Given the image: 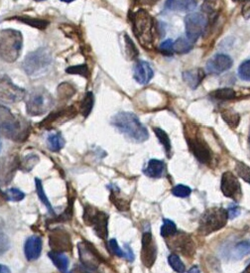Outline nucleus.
Returning <instances> with one entry per match:
<instances>
[{
    "mask_svg": "<svg viewBox=\"0 0 250 273\" xmlns=\"http://www.w3.org/2000/svg\"><path fill=\"white\" fill-rule=\"evenodd\" d=\"M111 125L130 140L140 143L149 138V133L139 120V118L132 112L121 111L115 114L111 119Z\"/></svg>",
    "mask_w": 250,
    "mask_h": 273,
    "instance_id": "obj_1",
    "label": "nucleus"
},
{
    "mask_svg": "<svg viewBox=\"0 0 250 273\" xmlns=\"http://www.w3.org/2000/svg\"><path fill=\"white\" fill-rule=\"evenodd\" d=\"M158 0H136V2L138 4H141V5H152L154 3H156Z\"/></svg>",
    "mask_w": 250,
    "mask_h": 273,
    "instance_id": "obj_51",
    "label": "nucleus"
},
{
    "mask_svg": "<svg viewBox=\"0 0 250 273\" xmlns=\"http://www.w3.org/2000/svg\"><path fill=\"white\" fill-rule=\"evenodd\" d=\"M108 189L110 190V196L109 200L115 206V208L120 212H127L130 209V203L129 201L119 196V189L116 186H108Z\"/></svg>",
    "mask_w": 250,
    "mask_h": 273,
    "instance_id": "obj_24",
    "label": "nucleus"
},
{
    "mask_svg": "<svg viewBox=\"0 0 250 273\" xmlns=\"http://www.w3.org/2000/svg\"><path fill=\"white\" fill-rule=\"evenodd\" d=\"M107 247H108V251L115 256H118V257H124V252L119 247L117 241L112 238L110 239L108 242H107Z\"/></svg>",
    "mask_w": 250,
    "mask_h": 273,
    "instance_id": "obj_43",
    "label": "nucleus"
},
{
    "mask_svg": "<svg viewBox=\"0 0 250 273\" xmlns=\"http://www.w3.org/2000/svg\"><path fill=\"white\" fill-rule=\"evenodd\" d=\"M78 250L82 266L89 273H98V267L104 259L96 249L89 241H81L78 243Z\"/></svg>",
    "mask_w": 250,
    "mask_h": 273,
    "instance_id": "obj_9",
    "label": "nucleus"
},
{
    "mask_svg": "<svg viewBox=\"0 0 250 273\" xmlns=\"http://www.w3.org/2000/svg\"><path fill=\"white\" fill-rule=\"evenodd\" d=\"M178 233L176 224L168 218L163 219V225L161 228V236L165 238L172 237Z\"/></svg>",
    "mask_w": 250,
    "mask_h": 273,
    "instance_id": "obj_31",
    "label": "nucleus"
},
{
    "mask_svg": "<svg viewBox=\"0 0 250 273\" xmlns=\"http://www.w3.org/2000/svg\"><path fill=\"white\" fill-rule=\"evenodd\" d=\"M133 77L139 85H147L153 79L154 72L147 62L138 61L133 68Z\"/></svg>",
    "mask_w": 250,
    "mask_h": 273,
    "instance_id": "obj_19",
    "label": "nucleus"
},
{
    "mask_svg": "<svg viewBox=\"0 0 250 273\" xmlns=\"http://www.w3.org/2000/svg\"><path fill=\"white\" fill-rule=\"evenodd\" d=\"M187 141L189 148L201 163L206 165L212 163L213 161L212 149L202 136L194 134L193 136L187 137Z\"/></svg>",
    "mask_w": 250,
    "mask_h": 273,
    "instance_id": "obj_13",
    "label": "nucleus"
},
{
    "mask_svg": "<svg viewBox=\"0 0 250 273\" xmlns=\"http://www.w3.org/2000/svg\"><path fill=\"white\" fill-rule=\"evenodd\" d=\"M165 170H166V166L163 161L157 160V159H152L143 169V173L149 178L157 179V178H161L165 174Z\"/></svg>",
    "mask_w": 250,
    "mask_h": 273,
    "instance_id": "obj_23",
    "label": "nucleus"
},
{
    "mask_svg": "<svg viewBox=\"0 0 250 273\" xmlns=\"http://www.w3.org/2000/svg\"><path fill=\"white\" fill-rule=\"evenodd\" d=\"M74 195H71L70 197H69V202H68V207H67V209L64 211V213L61 215V216H59L58 218H55V219H53L52 221H62V222H64V221H68V220H70L71 218V216H72V210H73V202H74Z\"/></svg>",
    "mask_w": 250,
    "mask_h": 273,
    "instance_id": "obj_37",
    "label": "nucleus"
},
{
    "mask_svg": "<svg viewBox=\"0 0 250 273\" xmlns=\"http://www.w3.org/2000/svg\"><path fill=\"white\" fill-rule=\"evenodd\" d=\"M26 97V92L16 86L9 77L0 76V102L6 104L19 103Z\"/></svg>",
    "mask_w": 250,
    "mask_h": 273,
    "instance_id": "obj_10",
    "label": "nucleus"
},
{
    "mask_svg": "<svg viewBox=\"0 0 250 273\" xmlns=\"http://www.w3.org/2000/svg\"><path fill=\"white\" fill-rule=\"evenodd\" d=\"M1 147H2V144H1V140H0V151H1Z\"/></svg>",
    "mask_w": 250,
    "mask_h": 273,
    "instance_id": "obj_56",
    "label": "nucleus"
},
{
    "mask_svg": "<svg viewBox=\"0 0 250 273\" xmlns=\"http://www.w3.org/2000/svg\"><path fill=\"white\" fill-rule=\"evenodd\" d=\"M141 245L142 247L140 255L142 263L147 268H150L153 266L157 258V245L154 242V239L150 231L143 233Z\"/></svg>",
    "mask_w": 250,
    "mask_h": 273,
    "instance_id": "obj_15",
    "label": "nucleus"
},
{
    "mask_svg": "<svg viewBox=\"0 0 250 273\" xmlns=\"http://www.w3.org/2000/svg\"><path fill=\"white\" fill-rule=\"evenodd\" d=\"M238 76L242 81L250 82V60L244 61L238 68Z\"/></svg>",
    "mask_w": 250,
    "mask_h": 273,
    "instance_id": "obj_41",
    "label": "nucleus"
},
{
    "mask_svg": "<svg viewBox=\"0 0 250 273\" xmlns=\"http://www.w3.org/2000/svg\"><path fill=\"white\" fill-rule=\"evenodd\" d=\"M36 1H42V0H36Z\"/></svg>",
    "mask_w": 250,
    "mask_h": 273,
    "instance_id": "obj_57",
    "label": "nucleus"
},
{
    "mask_svg": "<svg viewBox=\"0 0 250 273\" xmlns=\"http://www.w3.org/2000/svg\"><path fill=\"white\" fill-rule=\"evenodd\" d=\"M242 14H243V17H245L246 19H248L250 17V2L248 4H245L243 6V10H242Z\"/></svg>",
    "mask_w": 250,
    "mask_h": 273,
    "instance_id": "obj_50",
    "label": "nucleus"
},
{
    "mask_svg": "<svg viewBox=\"0 0 250 273\" xmlns=\"http://www.w3.org/2000/svg\"><path fill=\"white\" fill-rule=\"evenodd\" d=\"M220 189L226 197L235 202H238L242 198V190L240 183L232 172L228 171L222 174Z\"/></svg>",
    "mask_w": 250,
    "mask_h": 273,
    "instance_id": "obj_14",
    "label": "nucleus"
},
{
    "mask_svg": "<svg viewBox=\"0 0 250 273\" xmlns=\"http://www.w3.org/2000/svg\"><path fill=\"white\" fill-rule=\"evenodd\" d=\"M221 117L232 128H237L240 121L239 114L232 109H227L226 111L221 112Z\"/></svg>",
    "mask_w": 250,
    "mask_h": 273,
    "instance_id": "obj_32",
    "label": "nucleus"
},
{
    "mask_svg": "<svg viewBox=\"0 0 250 273\" xmlns=\"http://www.w3.org/2000/svg\"><path fill=\"white\" fill-rule=\"evenodd\" d=\"M18 169L20 159L16 155H9L0 159V184L7 185L12 181Z\"/></svg>",
    "mask_w": 250,
    "mask_h": 273,
    "instance_id": "obj_17",
    "label": "nucleus"
},
{
    "mask_svg": "<svg viewBox=\"0 0 250 273\" xmlns=\"http://www.w3.org/2000/svg\"><path fill=\"white\" fill-rule=\"evenodd\" d=\"M67 73H79V75H82L84 77H88V68L86 65H82V66H78V67H71V68L67 69Z\"/></svg>",
    "mask_w": 250,
    "mask_h": 273,
    "instance_id": "obj_47",
    "label": "nucleus"
},
{
    "mask_svg": "<svg viewBox=\"0 0 250 273\" xmlns=\"http://www.w3.org/2000/svg\"><path fill=\"white\" fill-rule=\"evenodd\" d=\"M52 64V55L47 48H39L25 58L22 67L28 76L36 78L46 73Z\"/></svg>",
    "mask_w": 250,
    "mask_h": 273,
    "instance_id": "obj_5",
    "label": "nucleus"
},
{
    "mask_svg": "<svg viewBox=\"0 0 250 273\" xmlns=\"http://www.w3.org/2000/svg\"><path fill=\"white\" fill-rule=\"evenodd\" d=\"M49 244L52 249V252L57 253H66L71 252V239L68 232L63 229L57 228L49 235Z\"/></svg>",
    "mask_w": 250,
    "mask_h": 273,
    "instance_id": "obj_16",
    "label": "nucleus"
},
{
    "mask_svg": "<svg viewBox=\"0 0 250 273\" xmlns=\"http://www.w3.org/2000/svg\"><path fill=\"white\" fill-rule=\"evenodd\" d=\"M235 170L237 175L243 179L245 182L250 184V167L247 166L246 164L242 163V162H237L235 165Z\"/></svg>",
    "mask_w": 250,
    "mask_h": 273,
    "instance_id": "obj_39",
    "label": "nucleus"
},
{
    "mask_svg": "<svg viewBox=\"0 0 250 273\" xmlns=\"http://www.w3.org/2000/svg\"><path fill=\"white\" fill-rule=\"evenodd\" d=\"M168 261H169V264L170 266L178 273H185L186 271V266L185 264L183 263V261L181 260V258L179 257V255L176 254H172V255L169 256L168 258Z\"/></svg>",
    "mask_w": 250,
    "mask_h": 273,
    "instance_id": "obj_38",
    "label": "nucleus"
},
{
    "mask_svg": "<svg viewBox=\"0 0 250 273\" xmlns=\"http://www.w3.org/2000/svg\"><path fill=\"white\" fill-rule=\"evenodd\" d=\"M61 1H63V2H67V3H70V2H72V1H74V0H61Z\"/></svg>",
    "mask_w": 250,
    "mask_h": 273,
    "instance_id": "obj_55",
    "label": "nucleus"
},
{
    "mask_svg": "<svg viewBox=\"0 0 250 273\" xmlns=\"http://www.w3.org/2000/svg\"><path fill=\"white\" fill-rule=\"evenodd\" d=\"M240 214V209L238 206L236 205H232L229 209H228V215H229V218H236L237 216H239Z\"/></svg>",
    "mask_w": 250,
    "mask_h": 273,
    "instance_id": "obj_48",
    "label": "nucleus"
},
{
    "mask_svg": "<svg viewBox=\"0 0 250 273\" xmlns=\"http://www.w3.org/2000/svg\"><path fill=\"white\" fill-rule=\"evenodd\" d=\"M250 254V241H240L236 243L230 251H228V257L232 259H241L243 256Z\"/></svg>",
    "mask_w": 250,
    "mask_h": 273,
    "instance_id": "obj_26",
    "label": "nucleus"
},
{
    "mask_svg": "<svg viewBox=\"0 0 250 273\" xmlns=\"http://www.w3.org/2000/svg\"><path fill=\"white\" fill-rule=\"evenodd\" d=\"M192 190L186 185H177L172 189V194L178 198H187L191 195Z\"/></svg>",
    "mask_w": 250,
    "mask_h": 273,
    "instance_id": "obj_40",
    "label": "nucleus"
},
{
    "mask_svg": "<svg viewBox=\"0 0 250 273\" xmlns=\"http://www.w3.org/2000/svg\"><path fill=\"white\" fill-rule=\"evenodd\" d=\"M229 219L228 211L223 208H211L202 215L198 222V233L202 236H209L224 228Z\"/></svg>",
    "mask_w": 250,
    "mask_h": 273,
    "instance_id": "obj_6",
    "label": "nucleus"
},
{
    "mask_svg": "<svg viewBox=\"0 0 250 273\" xmlns=\"http://www.w3.org/2000/svg\"><path fill=\"white\" fill-rule=\"evenodd\" d=\"M232 64V59L229 55H214L207 63V71L213 75H220L230 70Z\"/></svg>",
    "mask_w": 250,
    "mask_h": 273,
    "instance_id": "obj_18",
    "label": "nucleus"
},
{
    "mask_svg": "<svg viewBox=\"0 0 250 273\" xmlns=\"http://www.w3.org/2000/svg\"><path fill=\"white\" fill-rule=\"evenodd\" d=\"M10 247V241L6 235L0 232V255H4Z\"/></svg>",
    "mask_w": 250,
    "mask_h": 273,
    "instance_id": "obj_46",
    "label": "nucleus"
},
{
    "mask_svg": "<svg viewBox=\"0 0 250 273\" xmlns=\"http://www.w3.org/2000/svg\"><path fill=\"white\" fill-rule=\"evenodd\" d=\"M193 49V43L187 37H180L173 43V52L176 54H187Z\"/></svg>",
    "mask_w": 250,
    "mask_h": 273,
    "instance_id": "obj_28",
    "label": "nucleus"
},
{
    "mask_svg": "<svg viewBox=\"0 0 250 273\" xmlns=\"http://www.w3.org/2000/svg\"><path fill=\"white\" fill-rule=\"evenodd\" d=\"M6 197H7V200L12 201V202H20V201L23 200L25 195L23 192H21L20 190H18L16 188H11V189H8L6 192Z\"/></svg>",
    "mask_w": 250,
    "mask_h": 273,
    "instance_id": "obj_42",
    "label": "nucleus"
},
{
    "mask_svg": "<svg viewBox=\"0 0 250 273\" xmlns=\"http://www.w3.org/2000/svg\"><path fill=\"white\" fill-rule=\"evenodd\" d=\"M74 116V112L71 108L68 109H63L60 110L59 112L53 113L52 115H50L47 119H45L41 126L45 127V128H49V127H53L55 125H60L68 119H71V117Z\"/></svg>",
    "mask_w": 250,
    "mask_h": 273,
    "instance_id": "obj_21",
    "label": "nucleus"
},
{
    "mask_svg": "<svg viewBox=\"0 0 250 273\" xmlns=\"http://www.w3.org/2000/svg\"><path fill=\"white\" fill-rule=\"evenodd\" d=\"M0 273H11V271L7 266L0 264Z\"/></svg>",
    "mask_w": 250,
    "mask_h": 273,
    "instance_id": "obj_53",
    "label": "nucleus"
},
{
    "mask_svg": "<svg viewBox=\"0 0 250 273\" xmlns=\"http://www.w3.org/2000/svg\"><path fill=\"white\" fill-rule=\"evenodd\" d=\"M208 24V19L201 12H193L186 16V36L192 43H195L203 35Z\"/></svg>",
    "mask_w": 250,
    "mask_h": 273,
    "instance_id": "obj_11",
    "label": "nucleus"
},
{
    "mask_svg": "<svg viewBox=\"0 0 250 273\" xmlns=\"http://www.w3.org/2000/svg\"><path fill=\"white\" fill-rule=\"evenodd\" d=\"M167 244L172 252L178 253L187 257L195 255L196 245L192 237L187 234H176L172 237H167Z\"/></svg>",
    "mask_w": 250,
    "mask_h": 273,
    "instance_id": "obj_12",
    "label": "nucleus"
},
{
    "mask_svg": "<svg viewBox=\"0 0 250 273\" xmlns=\"http://www.w3.org/2000/svg\"><path fill=\"white\" fill-rule=\"evenodd\" d=\"M204 78H205V73L203 72V70H199V69L190 70V71H186L183 73L184 81L192 89H196L198 85L202 83Z\"/></svg>",
    "mask_w": 250,
    "mask_h": 273,
    "instance_id": "obj_25",
    "label": "nucleus"
},
{
    "mask_svg": "<svg viewBox=\"0 0 250 273\" xmlns=\"http://www.w3.org/2000/svg\"><path fill=\"white\" fill-rule=\"evenodd\" d=\"M47 142H48L49 149L53 152L60 151L65 145V140H64L63 136L58 132L51 133L47 138Z\"/></svg>",
    "mask_w": 250,
    "mask_h": 273,
    "instance_id": "obj_29",
    "label": "nucleus"
},
{
    "mask_svg": "<svg viewBox=\"0 0 250 273\" xmlns=\"http://www.w3.org/2000/svg\"><path fill=\"white\" fill-rule=\"evenodd\" d=\"M167 9L175 12H188L196 6V0H166Z\"/></svg>",
    "mask_w": 250,
    "mask_h": 273,
    "instance_id": "obj_22",
    "label": "nucleus"
},
{
    "mask_svg": "<svg viewBox=\"0 0 250 273\" xmlns=\"http://www.w3.org/2000/svg\"><path fill=\"white\" fill-rule=\"evenodd\" d=\"M125 48H126V52L128 56H130L131 59H135L138 56V51L135 48L134 43L131 41V39L127 35H125Z\"/></svg>",
    "mask_w": 250,
    "mask_h": 273,
    "instance_id": "obj_44",
    "label": "nucleus"
},
{
    "mask_svg": "<svg viewBox=\"0 0 250 273\" xmlns=\"http://www.w3.org/2000/svg\"><path fill=\"white\" fill-rule=\"evenodd\" d=\"M154 132L157 136V138L159 139L161 144L164 146V149L168 155V157H171V151H172V144H171V140L168 136V134L162 130L161 128H154Z\"/></svg>",
    "mask_w": 250,
    "mask_h": 273,
    "instance_id": "obj_30",
    "label": "nucleus"
},
{
    "mask_svg": "<svg viewBox=\"0 0 250 273\" xmlns=\"http://www.w3.org/2000/svg\"><path fill=\"white\" fill-rule=\"evenodd\" d=\"M124 249L125 251H123L124 252V257H127L129 261H133L134 260V255H133L130 246L128 244H124Z\"/></svg>",
    "mask_w": 250,
    "mask_h": 273,
    "instance_id": "obj_49",
    "label": "nucleus"
},
{
    "mask_svg": "<svg viewBox=\"0 0 250 273\" xmlns=\"http://www.w3.org/2000/svg\"><path fill=\"white\" fill-rule=\"evenodd\" d=\"M48 255L55 264V266L61 272L67 273L68 267H69V259L67 255H64L63 253H57V252H50Z\"/></svg>",
    "mask_w": 250,
    "mask_h": 273,
    "instance_id": "obj_27",
    "label": "nucleus"
},
{
    "mask_svg": "<svg viewBox=\"0 0 250 273\" xmlns=\"http://www.w3.org/2000/svg\"><path fill=\"white\" fill-rule=\"evenodd\" d=\"M35 184H36V192H37V195L38 197L40 198V200L42 201V203L46 206V208L48 209L49 213L52 214V215H55L54 213L53 208H52V205L50 203V201L48 200L45 192H44V189H43V185H42V182L40 179L36 178L35 179Z\"/></svg>",
    "mask_w": 250,
    "mask_h": 273,
    "instance_id": "obj_34",
    "label": "nucleus"
},
{
    "mask_svg": "<svg viewBox=\"0 0 250 273\" xmlns=\"http://www.w3.org/2000/svg\"><path fill=\"white\" fill-rule=\"evenodd\" d=\"M42 239L38 236H32L29 237L24 246V253L26 255V258L28 260H36L42 253Z\"/></svg>",
    "mask_w": 250,
    "mask_h": 273,
    "instance_id": "obj_20",
    "label": "nucleus"
},
{
    "mask_svg": "<svg viewBox=\"0 0 250 273\" xmlns=\"http://www.w3.org/2000/svg\"><path fill=\"white\" fill-rule=\"evenodd\" d=\"M26 109L31 116L43 115L55 105L52 94L44 88H38L26 95Z\"/></svg>",
    "mask_w": 250,
    "mask_h": 273,
    "instance_id": "obj_7",
    "label": "nucleus"
},
{
    "mask_svg": "<svg viewBox=\"0 0 250 273\" xmlns=\"http://www.w3.org/2000/svg\"><path fill=\"white\" fill-rule=\"evenodd\" d=\"M38 162L39 157L35 154L26 155L22 160H20V169L24 172H30Z\"/></svg>",
    "mask_w": 250,
    "mask_h": 273,
    "instance_id": "obj_35",
    "label": "nucleus"
},
{
    "mask_svg": "<svg viewBox=\"0 0 250 273\" xmlns=\"http://www.w3.org/2000/svg\"><path fill=\"white\" fill-rule=\"evenodd\" d=\"M108 215L96 208L87 205L84 212V221L87 226L92 227L95 235L102 239L108 237Z\"/></svg>",
    "mask_w": 250,
    "mask_h": 273,
    "instance_id": "obj_8",
    "label": "nucleus"
},
{
    "mask_svg": "<svg viewBox=\"0 0 250 273\" xmlns=\"http://www.w3.org/2000/svg\"><path fill=\"white\" fill-rule=\"evenodd\" d=\"M133 31L135 36L145 48L152 46L155 40L154 20L145 10H138L133 15Z\"/></svg>",
    "mask_w": 250,
    "mask_h": 273,
    "instance_id": "obj_4",
    "label": "nucleus"
},
{
    "mask_svg": "<svg viewBox=\"0 0 250 273\" xmlns=\"http://www.w3.org/2000/svg\"><path fill=\"white\" fill-rule=\"evenodd\" d=\"M0 133L13 141H24L29 134V126L8 109L0 107Z\"/></svg>",
    "mask_w": 250,
    "mask_h": 273,
    "instance_id": "obj_2",
    "label": "nucleus"
},
{
    "mask_svg": "<svg viewBox=\"0 0 250 273\" xmlns=\"http://www.w3.org/2000/svg\"><path fill=\"white\" fill-rule=\"evenodd\" d=\"M173 41L171 39H168L166 41H164L159 47V50H160L162 54L166 55V56H172V54L174 53L173 52Z\"/></svg>",
    "mask_w": 250,
    "mask_h": 273,
    "instance_id": "obj_45",
    "label": "nucleus"
},
{
    "mask_svg": "<svg viewBox=\"0 0 250 273\" xmlns=\"http://www.w3.org/2000/svg\"><path fill=\"white\" fill-rule=\"evenodd\" d=\"M242 273H250V263L246 266V268L242 271Z\"/></svg>",
    "mask_w": 250,
    "mask_h": 273,
    "instance_id": "obj_54",
    "label": "nucleus"
},
{
    "mask_svg": "<svg viewBox=\"0 0 250 273\" xmlns=\"http://www.w3.org/2000/svg\"><path fill=\"white\" fill-rule=\"evenodd\" d=\"M7 197H6V194L5 193H3L2 191H1V189H0V207L1 206H3L6 202H7Z\"/></svg>",
    "mask_w": 250,
    "mask_h": 273,
    "instance_id": "obj_52",
    "label": "nucleus"
},
{
    "mask_svg": "<svg viewBox=\"0 0 250 273\" xmlns=\"http://www.w3.org/2000/svg\"><path fill=\"white\" fill-rule=\"evenodd\" d=\"M23 36L13 29L0 31V58L7 62L13 63L17 60L22 51Z\"/></svg>",
    "mask_w": 250,
    "mask_h": 273,
    "instance_id": "obj_3",
    "label": "nucleus"
},
{
    "mask_svg": "<svg viewBox=\"0 0 250 273\" xmlns=\"http://www.w3.org/2000/svg\"><path fill=\"white\" fill-rule=\"evenodd\" d=\"M93 103H94V97H93V94L91 92H88L83 102H82V105H81V112L83 113V115L85 117H88L89 116L92 107H93Z\"/></svg>",
    "mask_w": 250,
    "mask_h": 273,
    "instance_id": "obj_36",
    "label": "nucleus"
},
{
    "mask_svg": "<svg viewBox=\"0 0 250 273\" xmlns=\"http://www.w3.org/2000/svg\"><path fill=\"white\" fill-rule=\"evenodd\" d=\"M211 95L218 101H232L236 97L235 91L231 88L218 89L216 91H213Z\"/></svg>",
    "mask_w": 250,
    "mask_h": 273,
    "instance_id": "obj_33",
    "label": "nucleus"
}]
</instances>
